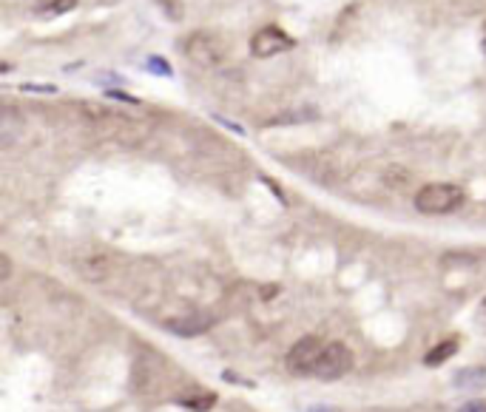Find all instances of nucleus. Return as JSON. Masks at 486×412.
Returning <instances> with one entry per match:
<instances>
[{
    "mask_svg": "<svg viewBox=\"0 0 486 412\" xmlns=\"http://www.w3.org/2000/svg\"><path fill=\"white\" fill-rule=\"evenodd\" d=\"M9 276H12V259L4 251H0V285H4Z\"/></svg>",
    "mask_w": 486,
    "mask_h": 412,
    "instance_id": "nucleus-14",
    "label": "nucleus"
},
{
    "mask_svg": "<svg viewBox=\"0 0 486 412\" xmlns=\"http://www.w3.org/2000/svg\"><path fill=\"white\" fill-rule=\"evenodd\" d=\"M350 370H353V353H350V347H344L341 341H330V344H324V350H322V355L316 361L313 375L322 378V381H336V378L347 375Z\"/></svg>",
    "mask_w": 486,
    "mask_h": 412,
    "instance_id": "nucleus-3",
    "label": "nucleus"
},
{
    "mask_svg": "<svg viewBox=\"0 0 486 412\" xmlns=\"http://www.w3.org/2000/svg\"><path fill=\"white\" fill-rule=\"evenodd\" d=\"M307 412H330L327 406H313V409H307Z\"/></svg>",
    "mask_w": 486,
    "mask_h": 412,
    "instance_id": "nucleus-19",
    "label": "nucleus"
},
{
    "mask_svg": "<svg viewBox=\"0 0 486 412\" xmlns=\"http://www.w3.org/2000/svg\"><path fill=\"white\" fill-rule=\"evenodd\" d=\"M486 29V26H483ZM483 52H486V32H483Z\"/></svg>",
    "mask_w": 486,
    "mask_h": 412,
    "instance_id": "nucleus-21",
    "label": "nucleus"
},
{
    "mask_svg": "<svg viewBox=\"0 0 486 412\" xmlns=\"http://www.w3.org/2000/svg\"><path fill=\"white\" fill-rule=\"evenodd\" d=\"M182 406H188V409H193V412H208L213 404H216V395L213 392H205V395H193V398H182L179 401Z\"/></svg>",
    "mask_w": 486,
    "mask_h": 412,
    "instance_id": "nucleus-10",
    "label": "nucleus"
},
{
    "mask_svg": "<svg viewBox=\"0 0 486 412\" xmlns=\"http://www.w3.org/2000/svg\"><path fill=\"white\" fill-rule=\"evenodd\" d=\"M210 324H213V319H210V316H202V313H196V316H182L179 321H171V324H168V330H171V333H176V336H185V338H191V336H199V333H205Z\"/></svg>",
    "mask_w": 486,
    "mask_h": 412,
    "instance_id": "nucleus-7",
    "label": "nucleus"
},
{
    "mask_svg": "<svg viewBox=\"0 0 486 412\" xmlns=\"http://www.w3.org/2000/svg\"><path fill=\"white\" fill-rule=\"evenodd\" d=\"M23 91H38V94H57V86L52 83H23Z\"/></svg>",
    "mask_w": 486,
    "mask_h": 412,
    "instance_id": "nucleus-13",
    "label": "nucleus"
},
{
    "mask_svg": "<svg viewBox=\"0 0 486 412\" xmlns=\"http://www.w3.org/2000/svg\"><path fill=\"white\" fill-rule=\"evenodd\" d=\"M185 57L199 69H216L227 57V40L216 32H193L182 43Z\"/></svg>",
    "mask_w": 486,
    "mask_h": 412,
    "instance_id": "nucleus-2",
    "label": "nucleus"
},
{
    "mask_svg": "<svg viewBox=\"0 0 486 412\" xmlns=\"http://www.w3.org/2000/svg\"><path fill=\"white\" fill-rule=\"evenodd\" d=\"M293 46H296L293 38L285 35L279 26H265V29H259V32L251 38V55L259 57V60L273 57V55H282V52H288V49H293Z\"/></svg>",
    "mask_w": 486,
    "mask_h": 412,
    "instance_id": "nucleus-5",
    "label": "nucleus"
},
{
    "mask_svg": "<svg viewBox=\"0 0 486 412\" xmlns=\"http://www.w3.org/2000/svg\"><path fill=\"white\" fill-rule=\"evenodd\" d=\"M455 387H466V389H475V387H483L486 384V370L483 367H463L452 375Z\"/></svg>",
    "mask_w": 486,
    "mask_h": 412,
    "instance_id": "nucleus-8",
    "label": "nucleus"
},
{
    "mask_svg": "<svg viewBox=\"0 0 486 412\" xmlns=\"http://www.w3.org/2000/svg\"><path fill=\"white\" fill-rule=\"evenodd\" d=\"M23 131V117L15 108H0V148L12 145Z\"/></svg>",
    "mask_w": 486,
    "mask_h": 412,
    "instance_id": "nucleus-6",
    "label": "nucleus"
},
{
    "mask_svg": "<svg viewBox=\"0 0 486 412\" xmlns=\"http://www.w3.org/2000/svg\"><path fill=\"white\" fill-rule=\"evenodd\" d=\"M106 97H111V100H123V103H131V105H140V100H137V97H131V94H125V91H117V88H108V91H106Z\"/></svg>",
    "mask_w": 486,
    "mask_h": 412,
    "instance_id": "nucleus-15",
    "label": "nucleus"
},
{
    "mask_svg": "<svg viewBox=\"0 0 486 412\" xmlns=\"http://www.w3.org/2000/svg\"><path fill=\"white\" fill-rule=\"evenodd\" d=\"M322 350H324V341H322L319 336H305V338H299V341L290 347V353H288V370H290L293 375H313Z\"/></svg>",
    "mask_w": 486,
    "mask_h": 412,
    "instance_id": "nucleus-4",
    "label": "nucleus"
},
{
    "mask_svg": "<svg viewBox=\"0 0 486 412\" xmlns=\"http://www.w3.org/2000/svg\"><path fill=\"white\" fill-rule=\"evenodd\" d=\"M466 199L463 188L455 182H429L415 193V208L426 217H441V214H452L455 208H460Z\"/></svg>",
    "mask_w": 486,
    "mask_h": 412,
    "instance_id": "nucleus-1",
    "label": "nucleus"
},
{
    "mask_svg": "<svg viewBox=\"0 0 486 412\" xmlns=\"http://www.w3.org/2000/svg\"><path fill=\"white\" fill-rule=\"evenodd\" d=\"M6 71H12V66L6 60H0V74H6Z\"/></svg>",
    "mask_w": 486,
    "mask_h": 412,
    "instance_id": "nucleus-18",
    "label": "nucleus"
},
{
    "mask_svg": "<svg viewBox=\"0 0 486 412\" xmlns=\"http://www.w3.org/2000/svg\"><path fill=\"white\" fill-rule=\"evenodd\" d=\"M455 353H458V341H455V338H443L441 344H435V347L426 353L424 361H426V367H438V364H443L446 358H452Z\"/></svg>",
    "mask_w": 486,
    "mask_h": 412,
    "instance_id": "nucleus-9",
    "label": "nucleus"
},
{
    "mask_svg": "<svg viewBox=\"0 0 486 412\" xmlns=\"http://www.w3.org/2000/svg\"><path fill=\"white\" fill-rule=\"evenodd\" d=\"M49 6H52V9H46V15H49V18H55V15H66V12H72V9L77 6V0H52Z\"/></svg>",
    "mask_w": 486,
    "mask_h": 412,
    "instance_id": "nucleus-12",
    "label": "nucleus"
},
{
    "mask_svg": "<svg viewBox=\"0 0 486 412\" xmlns=\"http://www.w3.org/2000/svg\"><path fill=\"white\" fill-rule=\"evenodd\" d=\"M89 4H94V6H100V4H108V0H89Z\"/></svg>",
    "mask_w": 486,
    "mask_h": 412,
    "instance_id": "nucleus-20",
    "label": "nucleus"
},
{
    "mask_svg": "<svg viewBox=\"0 0 486 412\" xmlns=\"http://www.w3.org/2000/svg\"><path fill=\"white\" fill-rule=\"evenodd\" d=\"M145 69L154 71V74H159V77H171L174 74V69H171V63L165 57H148L145 60Z\"/></svg>",
    "mask_w": 486,
    "mask_h": 412,
    "instance_id": "nucleus-11",
    "label": "nucleus"
},
{
    "mask_svg": "<svg viewBox=\"0 0 486 412\" xmlns=\"http://www.w3.org/2000/svg\"><path fill=\"white\" fill-rule=\"evenodd\" d=\"M458 412H486V404H483V401H469V404H463Z\"/></svg>",
    "mask_w": 486,
    "mask_h": 412,
    "instance_id": "nucleus-17",
    "label": "nucleus"
},
{
    "mask_svg": "<svg viewBox=\"0 0 486 412\" xmlns=\"http://www.w3.org/2000/svg\"><path fill=\"white\" fill-rule=\"evenodd\" d=\"M165 12H168L174 21H179V18H182V0H168V4H165Z\"/></svg>",
    "mask_w": 486,
    "mask_h": 412,
    "instance_id": "nucleus-16",
    "label": "nucleus"
}]
</instances>
